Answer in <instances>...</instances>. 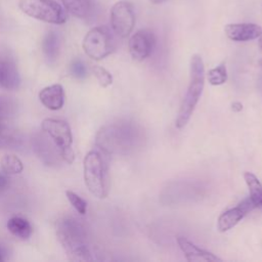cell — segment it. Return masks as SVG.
<instances>
[{
    "mask_svg": "<svg viewBox=\"0 0 262 262\" xmlns=\"http://www.w3.org/2000/svg\"><path fill=\"white\" fill-rule=\"evenodd\" d=\"M205 86V67L202 57L193 54L190 58L189 84L186 93L180 103V107L175 121L178 129L183 128L189 121Z\"/></svg>",
    "mask_w": 262,
    "mask_h": 262,
    "instance_id": "obj_3",
    "label": "cell"
},
{
    "mask_svg": "<svg viewBox=\"0 0 262 262\" xmlns=\"http://www.w3.org/2000/svg\"><path fill=\"white\" fill-rule=\"evenodd\" d=\"M66 9L79 18H85L90 12L89 0H61Z\"/></svg>",
    "mask_w": 262,
    "mask_h": 262,
    "instance_id": "obj_19",
    "label": "cell"
},
{
    "mask_svg": "<svg viewBox=\"0 0 262 262\" xmlns=\"http://www.w3.org/2000/svg\"><path fill=\"white\" fill-rule=\"evenodd\" d=\"M85 53L94 60H100L115 49L114 38L106 27L92 28L84 37L82 43Z\"/></svg>",
    "mask_w": 262,
    "mask_h": 262,
    "instance_id": "obj_7",
    "label": "cell"
},
{
    "mask_svg": "<svg viewBox=\"0 0 262 262\" xmlns=\"http://www.w3.org/2000/svg\"><path fill=\"white\" fill-rule=\"evenodd\" d=\"M1 168L6 175H16L23 172V162L14 155H4L1 159Z\"/></svg>",
    "mask_w": 262,
    "mask_h": 262,
    "instance_id": "obj_20",
    "label": "cell"
},
{
    "mask_svg": "<svg viewBox=\"0 0 262 262\" xmlns=\"http://www.w3.org/2000/svg\"><path fill=\"white\" fill-rule=\"evenodd\" d=\"M177 244L189 262H221L222 259L215 254L201 249L183 236L177 237Z\"/></svg>",
    "mask_w": 262,
    "mask_h": 262,
    "instance_id": "obj_13",
    "label": "cell"
},
{
    "mask_svg": "<svg viewBox=\"0 0 262 262\" xmlns=\"http://www.w3.org/2000/svg\"><path fill=\"white\" fill-rule=\"evenodd\" d=\"M245 181L248 185L249 192H250V199L254 202L256 207L262 208V184L259 181V179L256 177L255 174L251 172H245L244 173Z\"/></svg>",
    "mask_w": 262,
    "mask_h": 262,
    "instance_id": "obj_17",
    "label": "cell"
},
{
    "mask_svg": "<svg viewBox=\"0 0 262 262\" xmlns=\"http://www.w3.org/2000/svg\"><path fill=\"white\" fill-rule=\"evenodd\" d=\"M256 205L250 199H245L236 207L228 209L220 214L217 220V228L220 232H225L234 227L248 213L254 210Z\"/></svg>",
    "mask_w": 262,
    "mask_h": 262,
    "instance_id": "obj_11",
    "label": "cell"
},
{
    "mask_svg": "<svg viewBox=\"0 0 262 262\" xmlns=\"http://www.w3.org/2000/svg\"><path fill=\"white\" fill-rule=\"evenodd\" d=\"M225 35L232 41L247 42L258 39L262 35V28L256 24H228L224 27Z\"/></svg>",
    "mask_w": 262,
    "mask_h": 262,
    "instance_id": "obj_12",
    "label": "cell"
},
{
    "mask_svg": "<svg viewBox=\"0 0 262 262\" xmlns=\"http://www.w3.org/2000/svg\"><path fill=\"white\" fill-rule=\"evenodd\" d=\"M4 260V252H3V249L0 247V261H3Z\"/></svg>",
    "mask_w": 262,
    "mask_h": 262,
    "instance_id": "obj_29",
    "label": "cell"
},
{
    "mask_svg": "<svg viewBox=\"0 0 262 262\" xmlns=\"http://www.w3.org/2000/svg\"><path fill=\"white\" fill-rule=\"evenodd\" d=\"M20 10L36 19L61 25L67 20L63 8L54 0H19Z\"/></svg>",
    "mask_w": 262,
    "mask_h": 262,
    "instance_id": "obj_6",
    "label": "cell"
},
{
    "mask_svg": "<svg viewBox=\"0 0 262 262\" xmlns=\"http://www.w3.org/2000/svg\"><path fill=\"white\" fill-rule=\"evenodd\" d=\"M231 108H232L233 112L238 113V112H241L243 110V104L241 102H238V101H235V102H233L231 104Z\"/></svg>",
    "mask_w": 262,
    "mask_h": 262,
    "instance_id": "obj_27",
    "label": "cell"
},
{
    "mask_svg": "<svg viewBox=\"0 0 262 262\" xmlns=\"http://www.w3.org/2000/svg\"><path fill=\"white\" fill-rule=\"evenodd\" d=\"M258 44H259V47L262 49V35L259 37V40H258Z\"/></svg>",
    "mask_w": 262,
    "mask_h": 262,
    "instance_id": "obj_30",
    "label": "cell"
},
{
    "mask_svg": "<svg viewBox=\"0 0 262 262\" xmlns=\"http://www.w3.org/2000/svg\"><path fill=\"white\" fill-rule=\"evenodd\" d=\"M41 103L50 111H57L63 106L64 91L60 84H53L43 88L39 92Z\"/></svg>",
    "mask_w": 262,
    "mask_h": 262,
    "instance_id": "obj_14",
    "label": "cell"
},
{
    "mask_svg": "<svg viewBox=\"0 0 262 262\" xmlns=\"http://www.w3.org/2000/svg\"><path fill=\"white\" fill-rule=\"evenodd\" d=\"M92 73L95 76L96 80L98 81V84L101 87H108L112 83H113V77L111 75V73L105 70L104 68L100 67V66H93L92 67Z\"/></svg>",
    "mask_w": 262,
    "mask_h": 262,
    "instance_id": "obj_23",
    "label": "cell"
},
{
    "mask_svg": "<svg viewBox=\"0 0 262 262\" xmlns=\"http://www.w3.org/2000/svg\"><path fill=\"white\" fill-rule=\"evenodd\" d=\"M42 48L46 58L50 62H53L56 60L59 52V38L56 32L50 31L47 33V35L43 40Z\"/></svg>",
    "mask_w": 262,
    "mask_h": 262,
    "instance_id": "obj_16",
    "label": "cell"
},
{
    "mask_svg": "<svg viewBox=\"0 0 262 262\" xmlns=\"http://www.w3.org/2000/svg\"><path fill=\"white\" fill-rule=\"evenodd\" d=\"M144 138L140 125L122 120L101 127L96 134V145L107 155H128L140 148Z\"/></svg>",
    "mask_w": 262,
    "mask_h": 262,
    "instance_id": "obj_1",
    "label": "cell"
},
{
    "mask_svg": "<svg viewBox=\"0 0 262 262\" xmlns=\"http://www.w3.org/2000/svg\"><path fill=\"white\" fill-rule=\"evenodd\" d=\"M135 25L133 6L126 1L115 3L111 9V26L114 33L121 37H128Z\"/></svg>",
    "mask_w": 262,
    "mask_h": 262,
    "instance_id": "obj_8",
    "label": "cell"
},
{
    "mask_svg": "<svg viewBox=\"0 0 262 262\" xmlns=\"http://www.w3.org/2000/svg\"><path fill=\"white\" fill-rule=\"evenodd\" d=\"M84 180L88 190L97 199H105L110 191L108 168L98 150H90L84 158Z\"/></svg>",
    "mask_w": 262,
    "mask_h": 262,
    "instance_id": "obj_4",
    "label": "cell"
},
{
    "mask_svg": "<svg viewBox=\"0 0 262 262\" xmlns=\"http://www.w3.org/2000/svg\"><path fill=\"white\" fill-rule=\"evenodd\" d=\"M167 0H149V2L150 3H152V4H161V3H164V2H166Z\"/></svg>",
    "mask_w": 262,
    "mask_h": 262,
    "instance_id": "obj_28",
    "label": "cell"
},
{
    "mask_svg": "<svg viewBox=\"0 0 262 262\" xmlns=\"http://www.w3.org/2000/svg\"><path fill=\"white\" fill-rule=\"evenodd\" d=\"M259 64H260V66H261V67H262V59H261V60H260V61H259Z\"/></svg>",
    "mask_w": 262,
    "mask_h": 262,
    "instance_id": "obj_31",
    "label": "cell"
},
{
    "mask_svg": "<svg viewBox=\"0 0 262 262\" xmlns=\"http://www.w3.org/2000/svg\"><path fill=\"white\" fill-rule=\"evenodd\" d=\"M56 236L70 260H92L87 231L80 220L74 217L59 219L56 223Z\"/></svg>",
    "mask_w": 262,
    "mask_h": 262,
    "instance_id": "obj_2",
    "label": "cell"
},
{
    "mask_svg": "<svg viewBox=\"0 0 262 262\" xmlns=\"http://www.w3.org/2000/svg\"><path fill=\"white\" fill-rule=\"evenodd\" d=\"M20 85V76L12 53L0 46V88L15 90Z\"/></svg>",
    "mask_w": 262,
    "mask_h": 262,
    "instance_id": "obj_9",
    "label": "cell"
},
{
    "mask_svg": "<svg viewBox=\"0 0 262 262\" xmlns=\"http://www.w3.org/2000/svg\"><path fill=\"white\" fill-rule=\"evenodd\" d=\"M156 38L151 31L142 29L135 32L129 39L128 48L134 60L142 61L147 58L155 47Z\"/></svg>",
    "mask_w": 262,
    "mask_h": 262,
    "instance_id": "obj_10",
    "label": "cell"
},
{
    "mask_svg": "<svg viewBox=\"0 0 262 262\" xmlns=\"http://www.w3.org/2000/svg\"><path fill=\"white\" fill-rule=\"evenodd\" d=\"M66 195L71 203V205L74 207V209L81 215L86 214L87 210V203L84 199H82L80 195H78L76 192L72 190H67Z\"/></svg>",
    "mask_w": 262,
    "mask_h": 262,
    "instance_id": "obj_24",
    "label": "cell"
},
{
    "mask_svg": "<svg viewBox=\"0 0 262 262\" xmlns=\"http://www.w3.org/2000/svg\"><path fill=\"white\" fill-rule=\"evenodd\" d=\"M207 79L209 83L213 86H218L222 85L226 82L227 80V72H226V67L221 63L217 66L214 69H211L208 74H207Z\"/></svg>",
    "mask_w": 262,
    "mask_h": 262,
    "instance_id": "obj_21",
    "label": "cell"
},
{
    "mask_svg": "<svg viewBox=\"0 0 262 262\" xmlns=\"http://www.w3.org/2000/svg\"><path fill=\"white\" fill-rule=\"evenodd\" d=\"M16 111V103L7 96L0 95V121L13 116Z\"/></svg>",
    "mask_w": 262,
    "mask_h": 262,
    "instance_id": "obj_22",
    "label": "cell"
},
{
    "mask_svg": "<svg viewBox=\"0 0 262 262\" xmlns=\"http://www.w3.org/2000/svg\"><path fill=\"white\" fill-rule=\"evenodd\" d=\"M41 128L58 147L62 159L68 164H72L75 160V154L72 149L73 134L70 125L63 120L47 118L42 121Z\"/></svg>",
    "mask_w": 262,
    "mask_h": 262,
    "instance_id": "obj_5",
    "label": "cell"
},
{
    "mask_svg": "<svg viewBox=\"0 0 262 262\" xmlns=\"http://www.w3.org/2000/svg\"><path fill=\"white\" fill-rule=\"evenodd\" d=\"M20 142L18 133L0 121V149L13 148Z\"/></svg>",
    "mask_w": 262,
    "mask_h": 262,
    "instance_id": "obj_18",
    "label": "cell"
},
{
    "mask_svg": "<svg viewBox=\"0 0 262 262\" xmlns=\"http://www.w3.org/2000/svg\"><path fill=\"white\" fill-rule=\"evenodd\" d=\"M7 184H8L7 178H6L4 175L0 174V191L3 190V189L7 186Z\"/></svg>",
    "mask_w": 262,
    "mask_h": 262,
    "instance_id": "obj_26",
    "label": "cell"
},
{
    "mask_svg": "<svg viewBox=\"0 0 262 262\" xmlns=\"http://www.w3.org/2000/svg\"><path fill=\"white\" fill-rule=\"evenodd\" d=\"M71 73L74 77L78 79H83L87 76V69L84 62L80 59H76L73 61L71 66Z\"/></svg>",
    "mask_w": 262,
    "mask_h": 262,
    "instance_id": "obj_25",
    "label": "cell"
},
{
    "mask_svg": "<svg viewBox=\"0 0 262 262\" xmlns=\"http://www.w3.org/2000/svg\"><path fill=\"white\" fill-rule=\"evenodd\" d=\"M7 229L11 234L20 239H28L33 232L30 222L19 216H14L8 220Z\"/></svg>",
    "mask_w": 262,
    "mask_h": 262,
    "instance_id": "obj_15",
    "label": "cell"
}]
</instances>
